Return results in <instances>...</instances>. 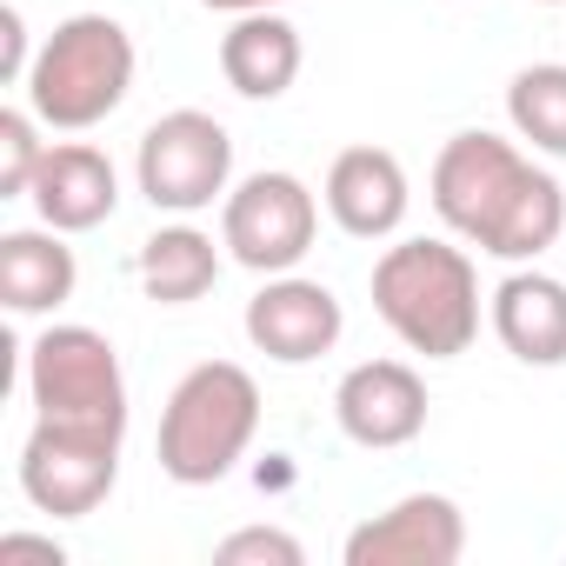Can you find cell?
Listing matches in <instances>:
<instances>
[{"mask_svg": "<svg viewBox=\"0 0 566 566\" xmlns=\"http://www.w3.org/2000/svg\"><path fill=\"white\" fill-rule=\"evenodd\" d=\"M486 321L520 367H566V280L513 266L486 301Z\"/></svg>", "mask_w": 566, "mask_h": 566, "instance_id": "5bb4252c", "label": "cell"}, {"mask_svg": "<svg viewBox=\"0 0 566 566\" xmlns=\"http://www.w3.org/2000/svg\"><path fill=\"white\" fill-rule=\"evenodd\" d=\"M134 273H140L147 301H160V307H193V301L213 294V280H220V247H213V233H200L193 220H174V227H154V233L140 240Z\"/></svg>", "mask_w": 566, "mask_h": 566, "instance_id": "e0dca14e", "label": "cell"}, {"mask_svg": "<svg viewBox=\"0 0 566 566\" xmlns=\"http://www.w3.org/2000/svg\"><path fill=\"white\" fill-rule=\"evenodd\" d=\"M28 400H34V420L127 433V374L101 327H81V321L41 327L28 340Z\"/></svg>", "mask_w": 566, "mask_h": 566, "instance_id": "5b68a950", "label": "cell"}, {"mask_svg": "<svg viewBox=\"0 0 566 566\" xmlns=\"http://www.w3.org/2000/svg\"><path fill=\"white\" fill-rule=\"evenodd\" d=\"M134 180L154 213L193 220L213 200H227V187H233V134L200 107H174L140 134Z\"/></svg>", "mask_w": 566, "mask_h": 566, "instance_id": "8992f818", "label": "cell"}, {"mask_svg": "<svg viewBox=\"0 0 566 566\" xmlns=\"http://www.w3.org/2000/svg\"><path fill=\"white\" fill-rule=\"evenodd\" d=\"M8 559H48V566H67V546L54 533H0V566Z\"/></svg>", "mask_w": 566, "mask_h": 566, "instance_id": "7402d4cb", "label": "cell"}, {"mask_svg": "<svg viewBox=\"0 0 566 566\" xmlns=\"http://www.w3.org/2000/svg\"><path fill=\"white\" fill-rule=\"evenodd\" d=\"M321 233V200L301 174H247L240 187H227L220 200V247L247 266V273H294L314 253Z\"/></svg>", "mask_w": 566, "mask_h": 566, "instance_id": "52a82bcc", "label": "cell"}, {"mask_svg": "<svg viewBox=\"0 0 566 566\" xmlns=\"http://www.w3.org/2000/svg\"><path fill=\"white\" fill-rule=\"evenodd\" d=\"M81 287V260L67 247L61 227H14L0 233V307L34 321V314H61Z\"/></svg>", "mask_w": 566, "mask_h": 566, "instance_id": "9a60e30c", "label": "cell"}, {"mask_svg": "<svg viewBox=\"0 0 566 566\" xmlns=\"http://www.w3.org/2000/svg\"><path fill=\"white\" fill-rule=\"evenodd\" d=\"M41 160H48L41 114L34 107H0V200H28Z\"/></svg>", "mask_w": 566, "mask_h": 566, "instance_id": "d6986e66", "label": "cell"}, {"mask_svg": "<svg viewBox=\"0 0 566 566\" xmlns=\"http://www.w3.org/2000/svg\"><path fill=\"white\" fill-rule=\"evenodd\" d=\"M374 314L407 354L460 360L480 340V266L467 240H394L374 260Z\"/></svg>", "mask_w": 566, "mask_h": 566, "instance_id": "7a4b0ae2", "label": "cell"}, {"mask_svg": "<svg viewBox=\"0 0 566 566\" xmlns=\"http://www.w3.org/2000/svg\"><path fill=\"white\" fill-rule=\"evenodd\" d=\"M213 14H266V8H287V0H200Z\"/></svg>", "mask_w": 566, "mask_h": 566, "instance_id": "603a6c76", "label": "cell"}, {"mask_svg": "<svg viewBox=\"0 0 566 566\" xmlns=\"http://www.w3.org/2000/svg\"><path fill=\"white\" fill-rule=\"evenodd\" d=\"M321 200H327V213H334L340 233H354V240H394L407 227L413 187H407L400 154H387V147H340L334 167H327Z\"/></svg>", "mask_w": 566, "mask_h": 566, "instance_id": "7c38bea8", "label": "cell"}, {"mask_svg": "<svg viewBox=\"0 0 566 566\" xmlns=\"http://www.w3.org/2000/svg\"><path fill=\"white\" fill-rule=\"evenodd\" d=\"M467 553V513L447 493H400L387 513L360 520L340 546L347 566H453Z\"/></svg>", "mask_w": 566, "mask_h": 566, "instance_id": "8fae6325", "label": "cell"}, {"mask_svg": "<svg viewBox=\"0 0 566 566\" xmlns=\"http://www.w3.org/2000/svg\"><path fill=\"white\" fill-rule=\"evenodd\" d=\"M260 433V380L240 360H200L160 407V473L174 486L227 480Z\"/></svg>", "mask_w": 566, "mask_h": 566, "instance_id": "277c9868", "label": "cell"}, {"mask_svg": "<svg viewBox=\"0 0 566 566\" xmlns=\"http://www.w3.org/2000/svg\"><path fill=\"white\" fill-rule=\"evenodd\" d=\"M120 447H127V433L34 420V433L21 440V493H28V506H41L54 520H87L120 480Z\"/></svg>", "mask_w": 566, "mask_h": 566, "instance_id": "ba28073f", "label": "cell"}, {"mask_svg": "<svg viewBox=\"0 0 566 566\" xmlns=\"http://www.w3.org/2000/svg\"><path fill=\"white\" fill-rule=\"evenodd\" d=\"M427 380L420 367L407 360H360L340 374L334 387V420L354 447L367 453H394V447H413L427 433Z\"/></svg>", "mask_w": 566, "mask_h": 566, "instance_id": "30bf717a", "label": "cell"}, {"mask_svg": "<svg viewBox=\"0 0 566 566\" xmlns=\"http://www.w3.org/2000/svg\"><path fill=\"white\" fill-rule=\"evenodd\" d=\"M28 200H34L41 227L94 233L120 207V174H114V160L94 140H54L48 160H41V174H34V187H28Z\"/></svg>", "mask_w": 566, "mask_h": 566, "instance_id": "4fadbf2b", "label": "cell"}, {"mask_svg": "<svg viewBox=\"0 0 566 566\" xmlns=\"http://www.w3.org/2000/svg\"><path fill=\"white\" fill-rule=\"evenodd\" d=\"M506 120L533 154L566 160V61H533L506 81Z\"/></svg>", "mask_w": 566, "mask_h": 566, "instance_id": "ac0fdd59", "label": "cell"}, {"mask_svg": "<svg viewBox=\"0 0 566 566\" xmlns=\"http://www.w3.org/2000/svg\"><path fill=\"white\" fill-rule=\"evenodd\" d=\"M0 48H8V54H0V81L21 87V81H28V67H34V54H41V48H28V21H21V8L0 14Z\"/></svg>", "mask_w": 566, "mask_h": 566, "instance_id": "44dd1931", "label": "cell"}, {"mask_svg": "<svg viewBox=\"0 0 566 566\" xmlns=\"http://www.w3.org/2000/svg\"><path fill=\"white\" fill-rule=\"evenodd\" d=\"M340 334H347V307H340V294L327 280L266 273L260 294L247 301V340L273 367H314L321 354L340 347Z\"/></svg>", "mask_w": 566, "mask_h": 566, "instance_id": "9c48e42d", "label": "cell"}, {"mask_svg": "<svg viewBox=\"0 0 566 566\" xmlns=\"http://www.w3.org/2000/svg\"><path fill=\"white\" fill-rule=\"evenodd\" d=\"M213 559H220V566H301L307 546H301L287 526H240V533H227V539L213 546Z\"/></svg>", "mask_w": 566, "mask_h": 566, "instance_id": "ffe728a7", "label": "cell"}, {"mask_svg": "<svg viewBox=\"0 0 566 566\" xmlns=\"http://www.w3.org/2000/svg\"><path fill=\"white\" fill-rule=\"evenodd\" d=\"M134 67H140L134 34L114 14H67L41 41L21 94L48 134H87L107 114H120V101L134 94Z\"/></svg>", "mask_w": 566, "mask_h": 566, "instance_id": "3957f363", "label": "cell"}, {"mask_svg": "<svg viewBox=\"0 0 566 566\" xmlns=\"http://www.w3.org/2000/svg\"><path fill=\"white\" fill-rule=\"evenodd\" d=\"M427 193L453 240L506 266H533L566 233V187L520 140L486 134V127H467L440 147Z\"/></svg>", "mask_w": 566, "mask_h": 566, "instance_id": "6da1fadb", "label": "cell"}, {"mask_svg": "<svg viewBox=\"0 0 566 566\" xmlns=\"http://www.w3.org/2000/svg\"><path fill=\"white\" fill-rule=\"evenodd\" d=\"M539 8H566V0H539Z\"/></svg>", "mask_w": 566, "mask_h": 566, "instance_id": "cb8c5ba5", "label": "cell"}, {"mask_svg": "<svg viewBox=\"0 0 566 566\" xmlns=\"http://www.w3.org/2000/svg\"><path fill=\"white\" fill-rule=\"evenodd\" d=\"M307 67V48H301V28L266 8V14H233V28L220 34V74L240 101H280Z\"/></svg>", "mask_w": 566, "mask_h": 566, "instance_id": "2e32d148", "label": "cell"}]
</instances>
